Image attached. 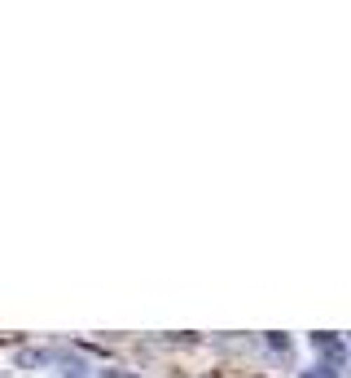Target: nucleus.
<instances>
[{
	"instance_id": "f257e3e1",
	"label": "nucleus",
	"mask_w": 351,
	"mask_h": 378,
	"mask_svg": "<svg viewBox=\"0 0 351 378\" xmlns=\"http://www.w3.org/2000/svg\"><path fill=\"white\" fill-rule=\"evenodd\" d=\"M303 378H338V374H333V370H325V365H316V370H308Z\"/></svg>"
},
{
	"instance_id": "f03ea898",
	"label": "nucleus",
	"mask_w": 351,
	"mask_h": 378,
	"mask_svg": "<svg viewBox=\"0 0 351 378\" xmlns=\"http://www.w3.org/2000/svg\"><path fill=\"white\" fill-rule=\"evenodd\" d=\"M106 378H132V374H119V370H106Z\"/></svg>"
}]
</instances>
